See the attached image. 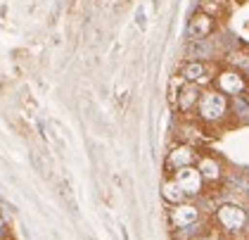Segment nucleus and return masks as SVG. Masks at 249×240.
<instances>
[{
  "label": "nucleus",
  "mask_w": 249,
  "mask_h": 240,
  "mask_svg": "<svg viewBox=\"0 0 249 240\" xmlns=\"http://www.w3.org/2000/svg\"><path fill=\"white\" fill-rule=\"evenodd\" d=\"M199 174L204 181H218L221 179V164L216 162V157H199Z\"/></svg>",
  "instance_id": "obj_9"
},
{
  "label": "nucleus",
  "mask_w": 249,
  "mask_h": 240,
  "mask_svg": "<svg viewBox=\"0 0 249 240\" xmlns=\"http://www.w3.org/2000/svg\"><path fill=\"white\" fill-rule=\"evenodd\" d=\"M197 160V152L192 145H178V148H173L169 152V157H166V166H171L173 171H178V169H183V166H192V162Z\"/></svg>",
  "instance_id": "obj_6"
},
{
  "label": "nucleus",
  "mask_w": 249,
  "mask_h": 240,
  "mask_svg": "<svg viewBox=\"0 0 249 240\" xmlns=\"http://www.w3.org/2000/svg\"><path fill=\"white\" fill-rule=\"evenodd\" d=\"M161 198H164L169 204L176 207V204H183V200H185L188 195H185V193H183V188L171 179V181H164V183H161Z\"/></svg>",
  "instance_id": "obj_8"
},
{
  "label": "nucleus",
  "mask_w": 249,
  "mask_h": 240,
  "mask_svg": "<svg viewBox=\"0 0 249 240\" xmlns=\"http://www.w3.org/2000/svg\"><path fill=\"white\" fill-rule=\"evenodd\" d=\"M173 181L183 188V193L185 195H199L202 193V185H204V179H202V174H199V169L197 166H183V169H178L176 174H173Z\"/></svg>",
  "instance_id": "obj_3"
},
{
  "label": "nucleus",
  "mask_w": 249,
  "mask_h": 240,
  "mask_svg": "<svg viewBox=\"0 0 249 240\" xmlns=\"http://www.w3.org/2000/svg\"><path fill=\"white\" fill-rule=\"evenodd\" d=\"M199 98H202L199 88L192 86V83H188V86H183V91H180V95H178V107H180L183 112L192 110V105H199Z\"/></svg>",
  "instance_id": "obj_10"
},
{
  "label": "nucleus",
  "mask_w": 249,
  "mask_h": 240,
  "mask_svg": "<svg viewBox=\"0 0 249 240\" xmlns=\"http://www.w3.org/2000/svg\"><path fill=\"white\" fill-rule=\"evenodd\" d=\"M188 53L190 57H209L211 55V45L209 40H190V45H188Z\"/></svg>",
  "instance_id": "obj_12"
},
{
  "label": "nucleus",
  "mask_w": 249,
  "mask_h": 240,
  "mask_svg": "<svg viewBox=\"0 0 249 240\" xmlns=\"http://www.w3.org/2000/svg\"><path fill=\"white\" fill-rule=\"evenodd\" d=\"M247 212L240 207V204H221L218 209H216V221L221 223V228L223 231H228V233H240L245 226H247Z\"/></svg>",
  "instance_id": "obj_2"
},
{
  "label": "nucleus",
  "mask_w": 249,
  "mask_h": 240,
  "mask_svg": "<svg viewBox=\"0 0 249 240\" xmlns=\"http://www.w3.org/2000/svg\"><path fill=\"white\" fill-rule=\"evenodd\" d=\"M204 74H207V67H204L202 62H188V64L183 67V79H185L188 83L204 79Z\"/></svg>",
  "instance_id": "obj_11"
},
{
  "label": "nucleus",
  "mask_w": 249,
  "mask_h": 240,
  "mask_svg": "<svg viewBox=\"0 0 249 240\" xmlns=\"http://www.w3.org/2000/svg\"><path fill=\"white\" fill-rule=\"evenodd\" d=\"M216 83H218V91L223 93V95H240V93L247 91L245 76L240 74V72H235V69L221 72L218 79H216Z\"/></svg>",
  "instance_id": "obj_5"
},
{
  "label": "nucleus",
  "mask_w": 249,
  "mask_h": 240,
  "mask_svg": "<svg viewBox=\"0 0 249 240\" xmlns=\"http://www.w3.org/2000/svg\"><path fill=\"white\" fill-rule=\"evenodd\" d=\"M211 29H213V19L209 15H195L188 24V36L190 40H207Z\"/></svg>",
  "instance_id": "obj_7"
},
{
  "label": "nucleus",
  "mask_w": 249,
  "mask_h": 240,
  "mask_svg": "<svg viewBox=\"0 0 249 240\" xmlns=\"http://www.w3.org/2000/svg\"><path fill=\"white\" fill-rule=\"evenodd\" d=\"M2 228H5V223H2V219H0V236H2Z\"/></svg>",
  "instance_id": "obj_13"
},
{
  "label": "nucleus",
  "mask_w": 249,
  "mask_h": 240,
  "mask_svg": "<svg viewBox=\"0 0 249 240\" xmlns=\"http://www.w3.org/2000/svg\"><path fill=\"white\" fill-rule=\"evenodd\" d=\"M169 219H171L173 228L183 231V228H190V226L199 221V209L195 204H176L171 209V214H169Z\"/></svg>",
  "instance_id": "obj_4"
},
{
  "label": "nucleus",
  "mask_w": 249,
  "mask_h": 240,
  "mask_svg": "<svg viewBox=\"0 0 249 240\" xmlns=\"http://www.w3.org/2000/svg\"><path fill=\"white\" fill-rule=\"evenodd\" d=\"M197 110H199V117L204 121H218L228 112V100H226V95L221 91H207L202 93Z\"/></svg>",
  "instance_id": "obj_1"
}]
</instances>
